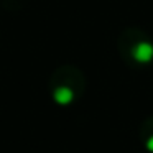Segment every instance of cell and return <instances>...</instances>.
<instances>
[{
  "instance_id": "6da1fadb",
  "label": "cell",
  "mask_w": 153,
  "mask_h": 153,
  "mask_svg": "<svg viewBox=\"0 0 153 153\" xmlns=\"http://www.w3.org/2000/svg\"><path fill=\"white\" fill-rule=\"evenodd\" d=\"M117 51L132 69H143L153 64V38L140 27H127L117 38Z\"/></svg>"
},
{
  "instance_id": "7a4b0ae2",
  "label": "cell",
  "mask_w": 153,
  "mask_h": 153,
  "mask_svg": "<svg viewBox=\"0 0 153 153\" xmlns=\"http://www.w3.org/2000/svg\"><path fill=\"white\" fill-rule=\"evenodd\" d=\"M50 94L59 105L74 104L86 91V76L74 64H63L50 76Z\"/></svg>"
},
{
  "instance_id": "3957f363",
  "label": "cell",
  "mask_w": 153,
  "mask_h": 153,
  "mask_svg": "<svg viewBox=\"0 0 153 153\" xmlns=\"http://www.w3.org/2000/svg\"><path fill=\"white\" fill-rule=\"evenodd\" d=\"M140 138L145 143V146L153 152V117H148L140 127Z\"/></svg>"
}]
</instances>
